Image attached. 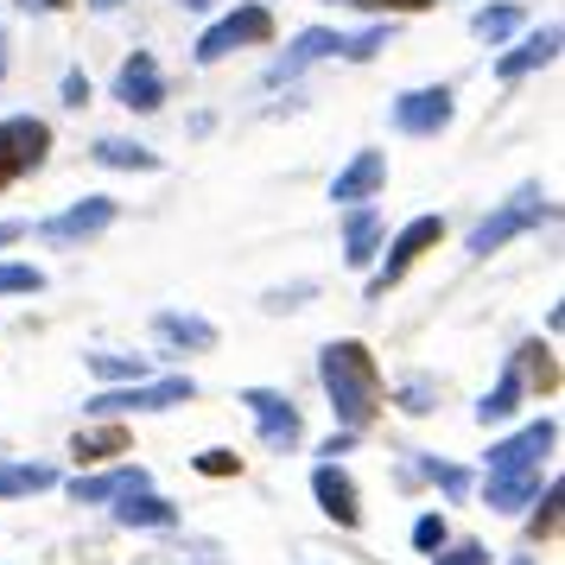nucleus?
<instances>
[{
	"instance_id": "nucleus-1",
	"label": "nucleus",
	"mask_w": 565,
	"mask_h": 565,
	"mask_svg": "<svg viewBox=\"0 0 565 565\" xmlns=\"http://www.w3.org/2000/svg\"><path fill=\"white\" fill-rule=\"evenodd\" d=\"M318 382L331 394L337 426H350V433H362L382 413V369L369 356V343H356V337H337V343L318 350Z\"/></svg>"
},
{
	"instance_id": "nucleus-2",
	"label": "nucleus",
	"mask_w": 565,
	"mask_h": 565,
	"mask_svg": "<svg viewBox=\"0 0 565 565\" xmlns=\"http://www.w3.org/2000/svg\"><path fill=\"white\" fill-rule=\"evenodd\" d=\"M553 216H559V204H553V198H546L540 184H521L514 198H502V204L489 210L477 230H470V255L489 260L495 248H502V242H514V235L540 230V223H553Z\"/></svg>"
},
{
	"instance_id": "nucleus-3",
	"label": "nucleus",
	"mask_w": 565,
	"mask_h": 565,
	"mask_svg": "<svg viewBox=\"0 0 565 565\" xmlns=\"http://www.w3.org/2000/svg\"><path fill=\"white\" fill-rule=\"evenodd\" d=\"M184 401H198V382L191 375H166V382H121V387H103L89 413H103V419H121V413H166V407H184Z\"/></svg>"
},
{
	"instance_id": "nucleus-4",
	"label": "nucleus",
	"mask_w": 565,
	"mask_h": 565,
	"mask_svg": "<svg viewBox=\"0 0 565 565\" xmlns=\"http://www.w3.org/2000/svg\"><path fill=\"white\" fill-rule=\"evenodd\" d=\"M45 153H52V128L39 115H7L0 121V191L20 184L26 172H39Z\"/></svg>"
},
{
	"instance_id": "nucleus-5",
	"label": "nucleus",
	"mask_w": 565,
	"mask_h": 565,
	"mask_svg": "<svg viewBox=\"0 0 565 565\" xmlns=\"http://www.w3.org/2000/svg\"><path fill=\"white\" fill-rule=\"evenodd\" d=\"M438 242H445V216H413L407 230L387 242V255H375L382 267H375V280H369V299H387V286L407 280V267L426 255V248H438Z\"/></svg>"
},
{
	"instance_id": "nucleus-6",
	"label": "nucleus",
	"mask_w": 565,
	"mask_h": 565,
	"mask_svg": "<svg viewBox=\"0 0 565 565\" xmlns=\"http://www.w3.org/2000/svg\"><path fill=\"white\" fill-rule=\"evenodd\" d=\"M267 39H274V13H267V7H235L230 20H216V26L198 39V64H223L230 52L267 45Z\"/></svg>"
},
{
	"instance_id": "nucleus-7",
	"label": "nucleus",
	"mask_w": 565,
	"mask_h": 565,
	"mask_svg": "<svg viewBox=\"0 0 565 565\" xmlns=\"http://www.w3.org/2000/svg\"><path fill=\"white\" fill-rule=\"evenodd\" d=\"M242 407L255 413L260 445H267V451H292V445L306 438V426H299V407H292L286 394H274V387H242Z\"/></svg>"
},
{
	"instance_id": "nucleus-8",
	"label": "nucleus",
	"mask_w": 565,
	"mask_h": 565,
	"mask_svg": "<svg viewBox=\"0 0 565 565\" xmlns=\"http://www.w3.org/2000/svg\"><path fill=\"white\" fill-rule=\"evenodd\" d=\"M451 115H458L451 89H401L394 96V128L413 134V140H438L451 128Z\"/></svg>"
},
{
	"instance_id": "nucleus-9",
	"label": "nucleus",
	"mask_w": 565,
	"mask_h": 565,
	"mask_svg": "<svg viewBox=\"0 0 565 565\" xmlns=\"http://www.w3.org/2000/svg\"><path fill=\"white\" fill-rule=\"evenodd\" d=\"M559 445V419H534L527 433L489 445V477H509V470H540V458Z\"/></svg>"
},
{
	"instance_id": "nucleus-10",
	"label": "nucleus",
	"mask_w": 565,
	"mask_h": 565,
	"mask_svg": "<svg viewBox=\"0 0 565 565\" xmlns=\"http://www.w3.org/2000/svg\"><path fill=\"white\" fill-rule=\"evenodd\" d=\"M108 223H115V198H83V204L57 210V216H45L39 223V235L45 242H57V248H71V242H89V235H103Z\"/></svg>"
},
{
	"instance_id": "nucleus-11",
	"label": "nucleus",
	"mask_w": 565,
	"mask_h": 565,
	"mask_svg": "<svg viewBox=\"0 0 565 565\" xmlns=\"http://www.w3.org/2000/svg\"><path fill=\"white\" fill-rule=\"evenodd\" d=\"M311 495H318V509L331 514L337 527H362V502H356V483H350L343 458H324L311 470Z\"/></svg>"
},
{
	"instance_id": "nucleus-12",
	"label": "nucleus",
	"mask_w": 565,
	"mask_h": 565,
	"mask_svg": "<svg viewBox=\"0 0 565 565\" xmlns=\"http://www.w3.org/2000/svg\"><path fill=\"white\" fill-rule=\"evenodd\" d=\"M115 103H121V108H140V115H153V108L166 103V77H159L153 52L121 57V71H115Z\"/></svg>"
},
{
	"instance_id": "nucleus-13",
	"label": "nucleus",
	"mask_w": 565,
	"mask_h": 565,
	"mask_svg": "<svg viewBox=\"0 0 565 565\" xmlns=\"http://www.w3.org/2000/svg\"><path fill=\"white\" fill-rule=\"evenodd\" d=\"M153 337L166 343V356H204V350H216V324L198 318V311H159Z\"/></svg>"
},
{
	"instance_id": "nucleus-14",
	"label": "nucleus",
	"mask_w": 565,
	"mask_h": 565,
	"mask_svg": "<svg viewBox=\"0 0 565 565\" xmlns=\"http://www.w3.org/2000/svg\"><path fill=\"white\" fill-rule=\"evenodd\" d=\"M382 184H387V159L375 153V147H362V153L331 179V198H337V204H362V198H375Z\"/></svg>"
},
{
	"instance_id": "nucleus-15",
	"label": "nucleus",
	"mask_w": 565,
	"mask_h": 565,
	"mask_svg": "<svg viewBox=\"0 0 565 565\" xmlns=\"http://www.w3.org/2000/svg\"><path fill=\"white\" fill-rule=\"evenodd\" d=\"M553 57H559V26H540L534 39H521L514 52L495 57V77H502V83H521V77H534L540 64H553Z\"/></svg>"
},
{
	"instance_id": "nucleus-16",
	"label": "nucleus",
	"mask_w": 565,
	"mask_h": 565,
	"mask_svg": "<svg viewBox=\"0 0 565 565\" xmlns=\"http://www.w3.org/2000/svg\"><path fill=\"white\" fill-rule=\"evenodd\" d=\"M115 521H121V527H172V521H179V502L153 495V483H147V489L115 495Z\"/></svg>"
},
{
	"instance_id": "nucleus-17",
	"label": "nucleus",
	"mask_w": 565,
	"mask_h": 565,
	"mask_svg": "<svg viewBox=\"0 0 565 565\" xmlns=\"http://www.w3.org/2000/svg\"><path fill=\"white\" fill-rule=\"evenodd\" d=\"M337 52H343V32H331V26H311V32H299V39H292V52H286L280 64L267 71V77H274V83H280V77H299L306 64H318V57H337Z\"/></svg>"
},
{
	"instance_id": "nucleus-18",
	"label": "nucleus",
	"mask_w": 565,
	"mask_h": 565,
	"mask_svg": "<svg viewBox=\"0 0 565 565\" xmlns=\"http://www.w3.org/2000/svg\"><path fill=\"white\" fill-rule=\"evenodd\" d=\"M153 477L140 470V463H121V470H103V477H77L71 483V502H115V495H128V489H147Z\"/></svg>"
},
{
	"instance_id": "nucleus-19",
	"label": "nucleus",
	"mask_w": 565,
	"mask_h": 565,
	"mask_svg": "<svg viewBox=\"0 0 565 565\" xmlns=\"http://www.w3.org/2000/svg\"><path fill=\"white\" fill-rule=\"evenodd\" d=\"M121 451H134V433L128 426H83L77 438H71V458L77 463H108V458H121Z\"/></svg>"
},
{
	"instance_id": "nucleus-20",
	"label": "nucleus",
	"mask_w": 565,
	"mask_h": 565,
	"mask_svg": "<svg viewBox=\"0 0 565 565\" xmlns=\"http://www.w3.org/2000/svg\"><path fill=\"white\" fill-rule=\"evenodd\" d=\"M375 255H382V216H375V210H362V204H350L343 260H350V267H375Z\"/></svg>"
},
{
	"instance_id": "nucleus-21",
	"label": "nucleus",
	"mask_w": 565,
	"mask_h": 565,
	"mask_svg": "<svg viewBox=\"0 0 565 565\" xmlns=\"http://www.w3.org/2000/svg\"><path fill=\"white\" fill-rule=\"evenodd\" d=\"M540 495V470H509V477H489V489H483V502L495 514H514V509H527Z\"/></svg>"
},
{
	"instance_id": "nucleus-22",
	"label": "nucleus",
	"mask_w": 565,
	"mask_h": 565,
	"mask_svg": "<svg viewBox=\"0 0 565 565\" xmlns=\"http://www.w3.org/2000/svg\"><path fill=\"white\" fill-rule=\"evenodd\" d=\"M527 401V382H521V369L509 362V375L489 387L483 401H477V426H502V419H514V407Z\"/></svg>"
},
{
	"instance_id": "nucleus-23",
	"label": "nucleus",
	"mask_w": 565,
	"mask_h": 565,
	"mask_svg": "<svg viewBox=\"0 0 565 565\" xmlns=\"http://www.w3.org/2000/svg\"><path fill=\"white\" fill-rule=\"evenodd\" d=\"M89 153H96V166H115V172H159V153L134 147V140H96Z\"/></svg>"
},
{
	"instance_id": "nucleus-24",
	"label": "nucleus",
	"mask_w": 565,
	"mask_h": 565,
	"mask_svg": "<svg viewBox=\"0 0 565 565\" xmlns=\"http://www.w3.org/2000/svg\"><path fill=\"white\" fill-rule=\"evenodd\" d=\"M57 470L52 463H0V495H32V489H52Z\"/></svg>"
},
{
	"instance_id": "nucleus-25",
	"label": "nucleus",
	"mask_w": 565,
	"mask_h": 565,
	"mask_svg": "<svg viewBox=\"0 0 565 565\" xmlns=\"http://www.w3.org/2000/svg\"><path fill=\"white\" fill-rule=\"evenodd\" d=\"M514 369H521V382H534V387H559V362H553V350L546 343H521V356H514Z\"/></svg>"
},
{
	"instance_id": "nucleus-26",
	"label": "nucleus",
	"mask_w": 565,
	"mask_h": 565,
	"mask_svg": "<svg viewBox=\"0 0 565 565\" xmlns=\"http://www.w3.org/2000/svg\"><path fill=\"white\" fill-rule=\"evenodd\" d=\"M470 32L489 39V45H502V39L521 32V7H477V13H470Z\"/></svg>"
},
{
	"instance_id": "nucleus-27",
	"label": "nucleus",
	"mask_w": 565,
	"mask_h": 565,
	"mask_svg": "<svg viewBox=\"0 0 565 565\" xmlns=\"http://www.w3.org/2000/svg\"><path fill=\"white\" fill-rule=\"evenodd\" d=\"M89 375H103V382H140L147 375V362L140 356H108V350H89Z\"/></svg>"
},
{
	"instance_id": "nucleus-28",
	"label": "nucleus",
	"mask_w": 565,
	"mask_h": 565,
	"mask_svg": "<svg viewBox=\"0 0 565 565\" xmlns=\"http://www.w3.org/2000/svg\"><path fill=\"white\" fill-rule=\"evenodd\" d=\"M382 45H394V26H369V32H350V39H343V52H337V57H350V64H369V57L382 52Z\"/></svg>"
},
{
	"instance_id": "nucleus-29",
	"label": "nucleus",
	"mask_w": 565,
	"mask_h": 565,
	"mask_svg": "<svg viewBox=\"0 0 565 565\" xmlns=\"http://www.w3.org/2000/svg\"><path fill=\"white\" fill-rule=\"evenodd\" d=\"M407 470H413V477H433V483H445V495H463V489H470V477H463L458 463H438V458H413Z\"/></svg>"
},
{
	"instance_id": "nucleus-30",
	"label": "nucleus",
	"mask_w": 565,
	"mask_h": 565,
	"mask_svg": "<svg viewBox=\"0 0 565 565\" xmlns=\"http://www.w3.org/2000/svg\"><path fill=\"white\" fill-rule=\"evenodd\" d=\"M527 534H534V540H553V534H559V483H546V495H540V514L527 521Z\"/></svg>"
},
{
	"instance_id": "nucleus-31",
	"label": "nucleus",
	"mask_w": 565,
	"mask_h": 565,
	"mask_svg": "<svg viewBox=\"0 0 565 565\" xmlns=\"http://www.w3.org/2000/svg\"><path fill=\"white\" fill-rule=\"evenodd\" d=\"M0 292H45V274H39V267H13V260H0Z\"/></svg>"
},
{
	"instance_id": "nucleus-32",
	"label": "nucleus",
	"mask_w": 565,
	"mask_h": 565,
	"mask_svg": "<svg viewBox=\"0 0 565 565\" xmlns=\"http://www.w3.org/2000/svg\"><path fill=\"white\" fill-rule=\"evenodd\" d=\"M433 565H489V546L483 540H458V546H438Z\"/></svg>"
},
{
	"instance_id": "nucleus-33",
	"label": "nucleus",
	"mask_w": 565,
	"mask_h": 565,
	"mask_svg": "<svg viewBox=\"0 0 565 565\" xmlns=\"http://www.w3.org/2000/svg\"><path fill=\"white\" fill-rule=\"evenodd\" d=\"M445 540H451V527H445V514H419V521H413V546H419V553H438Z\"/></svg>"
},
{
	"instance_id": "nucleus-34",
	"label": "nucleus",
	"mask_w": 565,
	"mask_h": 565,
	"mask_svg": "<svg viewBox=\"0 0 565 565\" xmlns=\"http://www.w3.org/2000/svg\"><path fill=\"white\" fill-rule=\"evenodd\" d=\"M198 470H204V477H235V470H242V458H235V451H198Z\"/></svg>"
},
{
	"instance_id": "nucleus-35",
	"label": "nucleus",
	"mask_w": 565,
	"mask_h": 565,
	"mask_svg": "<svg viewBox=\"0 0 565 565\" xmlns=\"http://www.w3.org/2000/svg\"><path fill=\"white\" fill-rule=\"evenodd\" d=\"M401 407H407V413H433V387L407 382V387H401Z\"/></svg>"
},
{
	"instance_id": "nucleus-36",
	"label": "nucleus",
	"mask_w": 565,
	"mask_h": 565,
	"mask_svg": "<svg viewBox=\"0 0 565 565\" xmlns=\"http://www.w3.org/2000/svg\"><path fill=\"white\" fill-rule=\"evenodd\" d=\"M57 103H64V108H83V103H89V77H83V71H71V77H64V96H57Z\"/></svg>"
},
{
	"instance_id": "nucleus-37",
	"label": "nucleus",
	"mask_w": 565,
	"mask_h": 565,
	"mask_svg": "<svg viewBox=\"0 0 565 565\" xmlns=\"http://www.w3.org/2000/svg\"><path fill=\"white\" fill-rule=\"evenodd\" d=\"M356 7H387V13H419V7H438V0H356Z\"/></svg>"
},
{
	"instance_id": "nucleus-38",
	"label": "nucleus",
	"mask_w": 565,
	"mask_h": 565,
	"mask_svg": "<svg viewBox=\"0 0 565 565\" xmlns=\"http://www.w3.org/2000/svg\"><path fill=\"white\" fill-rule=\"evenodd\" d=\"M343 451H356V433H350V426H343V433H331V438H324V458H343Z\"/></svg>"
},
{
	"instance_id": "nucleus-39",
	"label": "nucleus",
	"mask_w": 565,
	"mask_h": 565,
	"mask_svg": "<svg viewBox=\"0 0 565 565\" xmlns=\"http://www.w3.org/2000/svg\"><path fill=\"white\" fill-rule=\"evenodd\" d=\"M20 7H26V13H64L71 0H20Z\"/></svg>"
},
{
	"instance_id": "nucleus-40",
	"label": "nucleus",
	"mask_w": 565,
	"mask_h": 565,
	"mask_svg": "<svg viewBox=\"0 0 565 565\" xmlns=\"http://www.w3.org/2000/svg\"><path fill=\"white\" fill-rule=\"evenodd\" d=\"M20 235H26V223H0V248H7V242H20Z\"/></svg>"
},
{
	"instance_id": "nucleus-41",
	"label": "nucleus",
	"mask_w": 565,
	"mask_h": 565,
	"mask_svg": "<svg viewBox=\"0 0 565 565\" xmlns=\"http://www.w3.org/2000/svg\"><path fill=\"white\" fill-rule=\"evenodd\" d=\"M89 7H96V13H115V7H128V0H89Z\"/></svg>"
},
{
	"instance_id": "nucleus-42",
	"label": "nucleus",
	"mask_w": 565,
	"mask_h": 565,
	"mask_svg": "<svg viewBox=\"0 0 565 565\" xmlns=\"http://www.w3.org/2000/svg\"><path fill=\"white\" fill-rule=\"evenodd\" d=\"M0 77H7V32H0Z\"/></svg>"
},
{
	"instance_id": "nucleus-43",
	"label": "nucleus",
	"mask_w": 565,
	"mask_h": 565,
	"mask_svg": "<svg viewBox=\"0 0 565 565\" xmlns=\"http://www.w3.org/2000/svg\"><path fill=\"white\" fill-rule=\"evenodd\" d=\"M179 7H210V0H179Z\"/></svg>"
}]
</instances>
